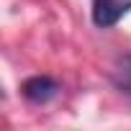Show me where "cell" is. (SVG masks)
Returning a JSON list of instances; mask_svg holds the SVG:
<instances>
[{"label": "cell", "mask_w": 131, "mask_h": 131, "mask_svg": "<svg viewBox=\"0 0 131 131\" xmlns=\"http://www.w3.org/2000/svg\"><path fill=\"white\" fill-rule=\"evenodd\" d=\"M111 82L118 93L131 95V54H123L116 59L113 72H111Z\"/></svg>", "instance_id": "obj_3"}, {"label": "cell", "mask_w": 131, "mask_h": 131, "mask_svg": "<svg viewBox=\"0 0 131 131\" xmlns=\"http://www.w3.org/2000/svg\"><path fill=\"white\" fill-rule=\"evenodd\" d=\"M128 10H131V0H93V23L98 28H111Z\"/></svg>", "instance_id": "obj_1"}, {"label": "cell", "mask_w": 131, "mask_h": 131, "mask_svg": "<svg viewBox=\"0 0 131 131\" xmlns=\"http://www.w3.org/2000/svg\"><path fill=\"white\" fill-rule=\"evenodd\" d=\"M21 93H23V98H26V100H31V103L41 105V103H49L51 98H57V95H59V82H57L54 77L36 75V77H28V80L23 82Z\"/></svg>", "instance_id": "obj_2"}]
</instances>
